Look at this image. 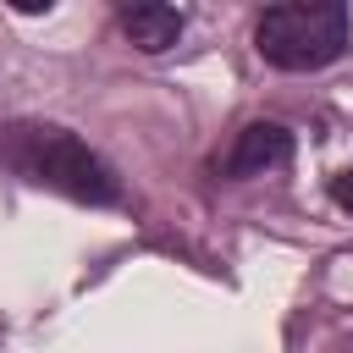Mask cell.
<instances>
[{
    "label": "cell",
    "mask_w": 353,
    "mask_h": 353,
    "mask_svg": "<svg viewBox=\"0 0 353 353\" xmlns=\"http://www.w3.org/2000/svg\"><path fill=\"white\" fill-rule=\"evenodd\" d=\"M331 199L353 215V171H336V176H331Z\"/></svg>",
    "instance_id": "5"
},
{
    "label": "cell",
    "mask_w": 353,
    "mask_h": 353,
    "mask_svg": "<svg viewBox=\"0 0 353 353\" xmlns=\"http://www.w3.org/2000/svg\"><path fill=\"white\" fill-rule=\"evenodd\" d=\"M0 165L77 204H121V176L110 160L55 121H0Z\"/></svg>",
    "instance_id": "1"
},
{
    "label": "cell",
    "mask_w": 353,
    "mask_h": 353,
    "mask_svg": "<svg viewBox=\"0 0 353 353\" xmlns=\"http://www.w3.org/2000/svg\"><path fill=\"white\" fill-rule=\"evenodd\" d=\"M292 160V132L281 127V121H248L237 138H232V149H226V160L215 165L226 182H248V176H265V171H276V165H287Z\"/></svg>",
    "instance_id": "3"
},
{
    "label": "cell",
    "mask_w": 353,
    "mask_h": 353,
    "mask_svg": "<svg viewBox=\"0 0 353 353\" xmlns=\"http://www.w3.org/2000/svg\"><path fill=\"white\" fill-rule=\"evenodd\" d=\"M17 11L22 17H39V11H50V0H17Z\"/></svg>",
    "instance_id": "6"
},
{
    "label": "cell",
    "mask_w": 353,
    "mask_h": 353,
    "mask_svg": "<svg viewBox=\"0 0 353 353\" xmlns=\"http://www.w3.org/2000/svg\"><path fill=\"white\" fill-rule=\"evenodd\" d=\"M254 50L276 72H320L347 50V6L342 0L265 6L254 22Z\"/></svg>",
    "instance_id": "2"
},
{
    "label": "cell",
    "mask_w": 353,
    "mask_h": 353,
    "mask_svg": "<svg viewBox=\"0 0 353 353\" xmlns=\"http://www.w3.org/2000/svg\"><path fill=\"white\" fill-rule=\"evenodd\" d=\"M182 28H188V17L176 6H165V0H132V6H121V33L143 55H165L182 39Z\"/></svg>",
    "instance_id": "4"
}]
</instances>
